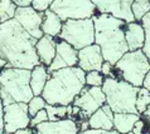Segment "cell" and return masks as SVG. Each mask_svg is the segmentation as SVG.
I'll return each mask as SVG.
<instances>
[{"label":"cell","mask_w":150,"mask_h":134,"mask_svg":"<svg viewBox=\"0 0 150 134\" xmlns=\"http://www.w3.org/2000/svg\"><path fill=\"white\" fill-rule=\"evenodd\" d=\"M90 129H97V131H114V112L111 108L105 104L97 112H95L88 118Z\"/></svg>","instance_id":"cell-16"},{"label":"cell","mask_w":150,"mask_h":134,"mask_svg":"<svg viewBox=\"0 0 150 134\" xmlns=\"http://www.w3.org/2000/svg\"><path fill=\"white\" fill-rule=\"evenodd\" d=\"M0 134H4V104L0 100Z\"/></svg>","instance_id":"cell-34"},{"label":"cell","mask_w":150,"mask_h":134,"mask_svg":"<svg viewBox=\"0 0 150 134\" xmlns=\"http://www.w3.org/2000/svg\"><path fill=\"white\" fill-rule=\"evenodd\" d=\"M56 49H57L56 38L43 35L40 39H38L35 44V50L40 64H43L44 66L48 68L56 57Z\"/></svg>","instance_id":"cell-18"},{"label":"cell","mask_w":150,"mask_h":134,"mask_svg":"<svg viewBox=\"0 0 150 134\" xmlns=\"http://www.w3.org/2000/svg\"><path fill=\"white\" fill-rule=\"evenodd\" d=\"M53 1H54V0H33L32 6L37 11L44 13L45 10H48L49 8H51Z\"/></svg>","instance_id":"cell-30"},{"label":"cell","mask_w":150,"mask_h":134,"mask_svg":"<svg viewBox=\"0 0 150 134\" xmlns=\"http://www.w3.org/2000/svg\"><path fill=\"white\" fill-rule=\"evenodd\" d=\"M58 38L72 45L76 50L90 47V45L95 44L93 19L66 20L63 22L62 31Z\"/></svg>","instance_id":"cell-7"},{"label":"cell","mask_w":150,"mask_h":134,"mask_svg":"<svg viewBox=\"0 0 150 134\" xmlns=\"http://www.w3.org/2000/svg\"><path fill=\"white\" fill-rule=\"evenodd\" d=\"M78 124V123H77ZM78 129L80 132H86L90 129V124H88V119H83V120H80V124H78Z\"/></svg>","instance_id":"cell-35"},{"label":"cell","mask_w":150,"mask_h":134,"mask_svg":"<svg viewBox=\"0 0 150 134\" xmlns=\"http://www.w3.org/2000/svg\"><path fill=\"white\" fill-rule=\"evenodd\" d=\"M114 69H115V65H112L111 63H109V61H103V64H102L101 70H100V72H101V74L105 78H109V77L116 78L115 74H114Z\"/></svg>","instance_id":"cell-31"},{"label":"cell","mask_w":150,"mask_h":134,"mask_svg":"<svg viewBox=\"0 0 150 134\" xmlns=\"http://www.w3.org/2000/svg\"><path fill=\"white\" fill-rule=\"evenodd\" d=\"M14 134H34V128H25V129H19Z\"/></svg>","instance_id":"cell-37"},{"label":"cell","mask_w":150,"mask_h":134,"mask_svg":"<svg viewBox=\"0 0 150 134\" xmlns=\"http://www.w3.org/2000/svg\"><path fill=\"white\" fill-rule=\"evenodd\" d=\"M86 87V73L78 66L66 68L49 74L42 97L49 105L68 107Z\"/></svg>","instance_id":"cell-3"},{"label":"cell","mask_w":150,"mask_h":134,"mask_svg":"<svg viewBox=\"0 0 150 134\" xmlns=\"http://www.w3.org/2000/svg\"><path fill=\"white\" fill-rule=\"evenodd\" d=\"M37 41L15 19L0 24V55L8 66L32 70L39 65L35 50Z\"/></svg>","instance_id":"cell-1"},{"label":"cell","mask_w":150,"mask_h":134,"mask_svg":"<svg viewBox=\"0 0 150 134\" xmlns=\"http://www.w3.org/2000/svg\"><path fill=\"white\" fill-rule=\"evenodd\" d=\"M105 77L101 72H88L86 73V85L87 87H102Z\"/></svg>","instance_id":"cell-28"},{"label":"cell","mask_w":150,"mask_h":134,"mask_svg":"<svg viewBox=\"0 0 150 134\" xmlns=\"http://www.w3.org/2000/svg\"><path fill=\"white\" fill-rule=\"evenodd\" d=\"M132 132H134V134H145L148 132V131H145V119L144 118H140L135 123L134 128H132Z\"/></svg>","instance_id":"cell-32"},{"label":"cell","mask_w":150,"mask_h":134,"mask_svg":"<svg viewBox=\"0 0 150 134\" xmlns=\"http://www.w3.org/2000/svg\"><path fill=\"white\" fill-rule=\"evenodd\" d=\"M34 95L30 89V70L6 66L0 73V100L4 105L29 103Z\"/></svg>","instance_id":"cell-4"},{"label":"cell","mask_w":150,"mask_h":134,"mask_svg":"<svg viewBox=\"0 0 150 134\" xmlns=\"http://www.w3.org/2000/svg\"><path fill=\"white\" fill-rule=\"evenodd\" d=\"M6 66H8L6 61L3 59V58H1V55H0V73H1V70H3L4 68H6Z\"/></svg>","instance_id":"cell-40"},{"label":"cell","mask_w":150,"mask_h":134,"mask_svg":"<svg viewBox=\"0 0 150 134\" xmlns=\"http://www.w3.org/2000/svg\"><path fill=\"white\" fill-rule=\"evenodd\" d=\"M143 118H144V119L146 120V122L150 124V105L148 107V109L143 113Z\"/></svg>","instance_id":"cell-38"},{"label":"cell","mask_w":150,"mask_h":134,"mask_svg":"<svg viewBox=\"0 0 150 134\" xmlns=\"http://www.w3.org/2000/svg\"><path fill=\"white\" fill-rule=\"evenodd\" d=\"M63 27V22L56 13L52 10H45L43 13V23H42V31L44 35L57 38L59 36Z\"/></svg>","instance_id":"cell-20"},{"label":"cell","mask_w":150,"mask_h":134,"mask_svg":"<svg viewBox=\"0 0 150 134\" xmlns=\"http://www.w3.org/2000/svg\"><path fill=\"white\" fill-rule=\"evenodd\" d=\"M144 88H146L148 90H150V72L148 73L146 75V78H145V80H144V84H143Z\"/></svg>","instance_id":"cell-39"},{"label":"cell","mask_w":150,"mask_h":134,"mask_svg":"<svg viewBox=\"0 0 150 134\" xmlns=\"http://www.w3.org/2000/svg\"><path fill=\"white\" fill-rule=\"evenodd\" d=\"M4 134H8V133H4Z\"/></svg>","instance_id":"cell-43"},{"label":"cell","mask_w":150,"mask_h":134,"mask_svg":"<svg viewBox=\"0 0 150 134\" xmlns=\"http://www.w3.org/2000/svg\"><path fill=\"white\" fill-rule=\"evenodd\" d=\"M92 3L98 14L112 15L126 24L136 22L131 9L134 0H92Z\"/></svg>","instance_id":"cell-11"},{"label":"cell","mask_w":150,"mask_h":134,"mask_svg":"<svg viewBox=\"0 0 150 134\" xmlns=\"http://www.w3.org/2000/svg\"><path fill=\"white\" fill-rule=\"evenodd\" d=\"M16 6H30L33 0H11Z\"/></svg>","instance_id":"cell-36"},{"label":"cell","mask_w":150,"mask_h":134,"mask_svg":"<svg viewBox=\"0 0 150 134\" xmlns=\"http://www.w3.org/2000/svg\"><path fill=\"white\" fill-rule=\"evenodd\" d=\"M16 8L11 0H0V24L14 19Z\"/></svg>","instance_id":"cell-22"},{"label":"cell","mask_w":150,"mask_h":134,"mask_svg":"<svg viewBox=\"0 0 150 134\" xmlns=\"http://www.w3.org/2000/svg\"><path fill=\"white\" fill-rule=\"evenodd\" d=\"M140 23L143 25L144 31H145V44H144L143 52L150 61V11L141 19Z\"/></svg>","instance_id":"cell-27"},{"label":"cell","mask_w":150,"mask_h":134,"mask_svg":"<svg viewBox=\"0 0 150 134\" xmlns=\"http://www.w3.org/2000/svg\"><path fill=\"white\" fill-rule=\"evenodd\" d=\"M127 134H134V132H129Z\"/></svg>","instance_id":"cell-42"},{"label":"cell","mask_w":150,"mask_h":134,"mask_svg":"<svg viewBox=\"0 0 150 134\" xmlns=\"http://www.w3.org/2000/svg\"><path fill=\"white\" fill-rule=\"evenodd\" d=\"M77 64H78V50H76L68 43H66L64 40L58 39L56 57L51 63V65L48 66L49 74L61 69L73 68V66H77Z\"/></svg>","instance_id":"cell-13"},{"label":"cell","mask_w":150,"mask_h":134,"mask_svg":"<svg viewBox=\"0 0 150 134\" xmlns=\"http://www.w3.org/2000/svg\"><path fill=\"white\" fill-rule=\"evenodd\" d=\"M34 134H80L74 119L66 118L57 122H44L34 128Z\"/></svg>","instance_id":"cell-15"},{"label":"cell","mask_w":150,"mask_h":134,"mask_svg":"<svg viewBox=\"0 0 150 134\" xmlns=\"http://www.w3.org/2000/svg\"><path fill=\"white\" fill-rule=\"evenodd\" d=\"M95 23V44L101 48L103 60L115 65L129 52L125 40L126 23L107 14H96Z\"/></svg>","instance_id":"cell-2"},{"label":"cell","mask_w":150,"mask_h":134,"mask_svg":"<svg viewBox=\"0 0 150 134\" xmlns=\"http://www.w3.org/2000/svg\"><path fill=\"white\" fill-rule=\"evenodd\" d=\"M49 79L48 68L43 64L37 65L34 69L30 70V89L33 91V95L38 97L43 93L45 84Z\"/></svg>","instance_id":"cell-19"},{"label":"cell","mask_w":150,"mask_h":134,"mask_svg":"<svg viewBox=\"0 0 150 134\" xmlns=\"http://www.w3.org/2000/svg\"><path fill=\"white\" fill-rule=\"evenodd\" d=\"M149 105H150V90H148L146 88H144V87H141V88H139L137 97H136L137 114L143 115V113L148 109Z\"/></svg>","instance_id":"cell-23"},{"label":"cell","mask_w":150,"mask_h":134,"mask_svg":"<svg viewBox=\"0 0 150 134\" xmlns=\"http://www.w3.org/2000/svg\"><path fill=\"white\" fill-rule=\"evenodd\" d=\"M121 80L136 88H141L148 73L150 72V61L144 54L143 49L135 52H127L115 64Z\"/></svg>","instance_id":"cell-6"},{"label":"cell","mask_w":150,"mask_h":134,"mask_svg":"<svg viewBox=\"0 0 150 134\" xmlns=\"http://www.w3.org/2000/svg\"><path fill=\"white\" fill-rule=\"evenodd\" d=\"M103 55L101 48L97 44H92L78 50V64L77 66L81 68L85 73L88 72H100L103 64Z\"/></svg>","instance_id":"cell-14"},{"label":"cell","mask_w":150,"mask_h":134,"mask_svg":"<svg viewBox=\"0 0 150 134\" xmlns=\"http://www.w3.org/2000/svg\"><path fill=\"white\" fill-rule=\"evenodd\" d=\"M102 90L106 95V104L114 113L137 114L136 97L139 88L117 78H105Z\"/></svg>","instance_id":"cell-5"},{"label":"cell","mask_w":150,"mask_h":134,"mask_svg":"<svg viewBox=\"0 0 150 134\" xmlns=\"http://www.w3.org/2000/svg\"><path fill=\"white\" fill-rule=\"evenodd\" d=\"M141 118L139 114L131 113H114V129L120 134H127L132 132L135 123Z\"/></svg>","instance_id":"cell-21"},{"label":"cell","mask_w":150,"mask_h":134,"mask_svg":"<svg viewBox=\"0 0 150 134\" xmlns=\"http://www.w3.org/2000/svg\"><path fill=\"white\" fill-rule=\"evenodd\" d=\"M30 127V115L27 103H13L4 105V133L14 134L19 129Z\"/></svg>","instance_id":"cell-9"},{"label":"cell","mask_w":150,"mask_h":134,"mask_svg":"<svg viewBox=\"0 0 150 134\" xmlns=\"http://www.w3.org/2000/svg\"><path fill=\"white\" fill-rule=\"evenodd\" d=\"M145 134H150V129H149V131H148L146 133H145Z\"/></svg>","instance_id":"cell-41"},{"label":"cell","mask_w":150,"mask_h":134,"mask_svg":"<svg viewBox=\"0 0 150 134\" xmlns=\"http://www.w3.org/2000/svg\"><path fill=\"white\" fill-rule=\"evenodd\" d=\"M131 9L135 20L141 22V19L150 11V0H134Z\"/></svg>","instance_id":"cell-25"},{"label":"cell","mask_w":150,"mask_h":134,"mask_svg":"<svg viewBox=\"0 0 150 134\" xmlns=\"http://www.w3.org/2000/svg\"><path fill=\"white\" fill-rule=\"evenodd\" d=\"M80 134H120L114 129V131L106 132V131H97V129H88L86 132H80Z\"/></svg>","instance_id":"cell-33"},{"label":"cell","mask_w":150,"mask_h":134,"mask_svg":"<svg viewBox=\"0 0 150 134\" xmlns=\"http://www.w3.org/2000/svg\"><path fill=\"white\" fill-rule=\"evenodd\" d=\"M125 40H126L129 52L141 50L145 44V31L140 22L129 23L125 27Z\"/></svg>","instance_id":"cell-17"},{"label":"cell","mask_w":150,"mask_h":134,"mask_svg":"<svg viewBox=\"0 0 150 134\" xmlns=\"http://www.w3.org/2000/svg\"><path fill=\"white\" fill-rule=\"evenodd\" d=\"M14 19L34 39L38 40L44 35L43 31H42L43 13L37 11L32 5L30 6H18L15 11Z\"/></svg>","instance_id":"cell-12"},{"label":"cell","mask_w":150,"mask_h":134,"mask_svg":"<svg viewBox=\"0 0 150 134\" xmlns=\"http://www.w3.org/2000/svg\"><path fill=\"white\" fill-rule=\"evenodd\" d=\"M45 107H47V102L44 100V98L42 95H38V97L34 95L28 103V113L30 115V118L34 117L38 112L45 109Z\"/></svg>","instance_id":"cell-26"},{"label":"cell","mask_w":150,"mask_h":134,"mask_svg":"<svg viewBox=\"0 0 150 134\" xmlns=\"http://www.w3.org/2000/svg\"><path fill=\"white\" fill-rule=\"evenodd\" d=\"M106 104V95L102 90V87H85L81 94L74 99L73 105L78 107L83 117L88 119L95 112Z\"/></svg>","instance_id":"cell-10"},{"label":"cell","mask_w":150,"mask_h":134,"mask_svg":"<svg viewBox=\"0 0 150 134\" xmlns=\"http://www.w3.org/2000/svg\"><path fill=\"white\" fill-rule=\"evenodd\" d=\"M45 110H47L49 122H57V120H62V119L68 118L67 107H63V105H49V104H47Z\"/></svg>","instance_id":"cell-24"},{"label":"cell","mask_w":150,"mask_h":134,"mask_svg":"<svg viewBox=\"0 0 150 134\" xmlns=\"http://www.w3.org/2000/svg\"><path fill=\"white\" fill-rule=\"evenodd\" d=\"M49 10L56 13L62 22L92 19L97 13L92 0H54Z\"/></svg>","instance_id":"cell-8"},{"label":"cell","mask_w":150,"mask_h":134,"mask_svg":"<svg viewBox=\"0 0 150 134\" xmlns=\"http://www.w3.org/2000/svg\"><path fill=\"white\" fill-rule=\"evenodd\" d=\"M44 122H48V114H47V110L45 109L38 112L34 117L30 118V128H35L37 125H39Z\"/></svg>","instance_id":"cell-29"}]
</instances>
